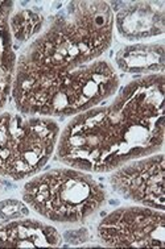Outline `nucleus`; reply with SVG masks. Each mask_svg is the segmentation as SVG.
Wrapping results in <instances>:
<instances>
[{
  "label": "nucleus",
  "mask_w": 165,
  "mask_h": 249,
  "mask_svg": "<svg viewBox=\"0 0 165 249\" xmlns=\"http://www.w3.org/2000/svg\"><path fill=\"white\" fill-rule=\"evenodd\" d=\"M106 3H70L28 46L15 71V103L21 113L55 116L85 112L119 87L115 69L99 59L112 38Z\"/></svg>",
  "instance_id": "nucleus-1"
},
{
  "label": "nucleus",
  "mask_w": 165,
  "mask_h": 249,
  "mask_svg": "<svg viewBox=\"0 0 165 249\" xmlns=\"http://www.w3.org/2000/svg\"><path fill=\"white\" fill-rule=\"evenodd\" d=\"M57 144L62 162L87 172H110L161 149L164 74L131 82L109 106L78 113Z\"/></svg>",
  "instance_id": "nucleus-2"
},
{
  "label": "nucleus",
  "mask_w": 165,
  "mask_h": 249,
  "mask_svg": "<svg viewBox=\"0 0 165 249\" xmlns=\"http://www.w3.org/2000/svg\"><path fill=\"white\" fill-rule=\"evenodd\" d=\"M25 203L48 220L78 223L105 203L106 191L79 169H53L24 186Z\"/></svg>",
  "instance_id": "nucleus-3"
},
{
  "label": "nucleus",
  "mask_w": 165,
  "mask_h": 249,
  "mask_svg": "<svg viewBox=\"0 0 165 249\" xmlns=\"http://www.w3.org/2000/svg\"><path fill=\"white\" fill-rule=\"evenodd\" d=\"M52 119L25 113L0 115V176L23 179L41 170L60 139Z\"/></svg>",
  "instance_id": "nucleus-4"
},
{
  "label": "nucleus",
  "mask_w": 165,
  "mask_h": 249,
  "mask_svg": "<svg viewBox=\"0 0 165 249\" xmlns=\"http://www.w3.org/2000/svg\"><path fill=\"white\" fill-rule=\"evenodd\" d=\"M98 236L109 247L163 248L164 211L151 207H123L109 213L98 226Z\"/></svg>",
  "instance_id": "nucleus-5"
},
{
  "label": "nucleus",
  "mask_w": 165,
  "mask_h": 249,
  "mask_svg": "<svg viewBox=\"0 0 165 249\" xmlns=\"http://www.w3.org/2000/svg\"><path fill=\"white\" fill-rule=\"evenodd\" d=\"M110 183L123 198L164 211V156L156 154L124 163L110 177Z\"/></svg>",
  "instance_id": "nucleus-6"
},
{
  "label": "nucleus",
  "mask_w": 165,
  "mask_h": 249,
  "mask_svg": "<svg viewBox=\"0 0 165 249\" xmlns=\"http://www.w3.org/2000/svg\"><path fill=\"white\" fill-rule=\"evenodd\" d=\"M164 3H136L118 14L119 33L128 40H140L164 32Z\"/></svg>",
  "instance_id": "nucleus-7"
},
{
  "label": "nucleus",
  "mask_w": 165,
  "mask_h": 249,
  "mask_svg": "<svg viewBox=\"0 0 165 249\" xmlns=\"http://www.w3.org/2000/svg\"><path fill=\"white\" fill-rule=\"evenodd\" d=\"M61 236L55 228L35 220H14L0 224V247H57Z\"/></svg>",
  "instance_id": "nucleus-8"
},
{
  "label": "nucleus",
  "mask_w": 165,
  "mask_h": 249,
  "mask_svg": "<svg viewBox=\"0 0 165 249\" xmlns=\"http://www.w3.org/2000/svg\"><path fill=\"white\" fill-rule=\"evenodd\" d=\"M120 70L135 74H164V45L148 44L124 48L116 55Z\"/></svg>",
  "instance_id": "nucleus-9"
},
{
  "label": "nucleus",
  "mask_w": 165,
  "mask_h": 249,
  "mask_svg": "<svg viewBox=\"0 0 165 249\" xmlns=\"http://www.w3.org/2000/svg\"><path fill=\"white\" fill-rule=\"evenodd\" d=\"M12 3H0V108L5 103L15 79V54L8 14Z\"/></svg>",
  "instance_id": "nucleus-10"
},
{
  "label": "nucleus",
  "mask_w": 165,
  "mask_h": 249,
  "mask_svg": "<svg viewBox=\"0 0 165 249\" xmlns=\"http://www.w3.org/2000/svg\"><path fill=\"white\" fill-rule=\"evenodd\" d=\"M42 25V18L38 14H35L32 11H20L15 14L9 21V31L12 35V38L18 42H24L28 38L40 31Z\"/></svg>",
  "instance_id": "nucleus-11"
}]
</instances>
